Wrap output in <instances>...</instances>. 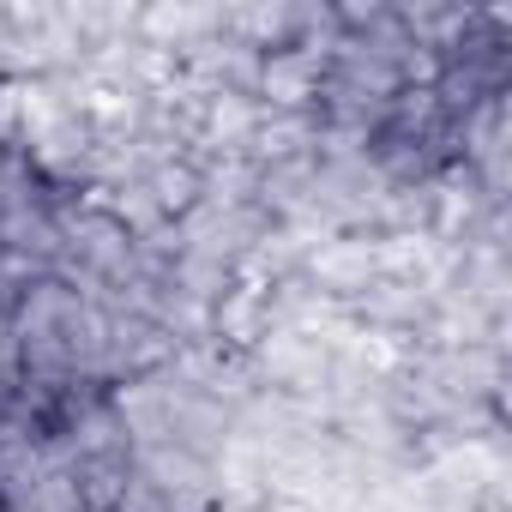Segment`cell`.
<instances>
[{
	"instance_id": "cell-1",
	"label": "cell",
	"mask_w": 512,
	"mask_h": 512,
	"mask_svg": "<svg viewBox=\"0 0 512 512\" xmlns=\"http://www.w3.org/2000/svg\"><path fill=\"white\" fill-rule=\"evenodd\" d=\"M139 199H145V211H151L157 229H181V223H193L211 205V163L199 151H181L175 145V151H163V157L145 163Z\"/></svg>"
},
{
	"instance_id": "cell-2",
	"label": "cell",
	"mask_w": 512,
	"mask_h": 512,
	"mask_svg": "<svg viewBox=\"0 0 512 512\" xmlns=\"http://www.w3.org/2000/svg\"><path fill=\"white\" fill-rule=\"evenodd\" d=\"M67 476H73L79 512H127V500L139 494V458H133V446L67 452Z\"/></svg>"
},
{
	"instance_id": "cell-3",
	"label": "cell",
	"mask_w": 512,
	"mask_h": 512,
	"mask_svg": "<svg viewBox=\"0 0 512 512\" xmlns=\"http://www.w3.org/2000/svg\"><path fill=\"white\" fill-rule=\"evenodd\" d=\"M7 326H13V278H0V350H7Z\"/></svg>"
}]
</instances>
